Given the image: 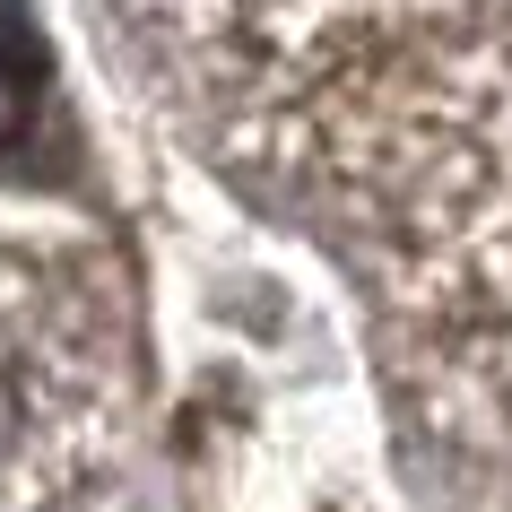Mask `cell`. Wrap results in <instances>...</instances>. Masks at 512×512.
<instances>
[{
  "label": "cell",
  "instance_id": "1",
  "mask_svg": "<svg viewBox=\"0 0 512 512\" xmlns=\"http://www.w3.org/2000/svg\"><path fill=\"white\" fill-rule=\"evenodd\" d=\"M252 148L443 348L512 339V44L426 27L261 105Z\"/></svg>",
  "mask_w": 512,
  "mask_h": 512
},
{
  "label": "cell",
  "instance_id": "3",
  "mask_svg": "<svg viewBox=\"0 0 512 512\" xmlns=\"http://www.w3.org/2000/svg\"><path fill=\"white\" fill-rule=\"evenodd\" d=\"M131 9L157 18L191 61H217L235 87H261L278 105L382 44L460 27L478 0H131Z\"/></svg>",
  "mask_w": 512,
  "mask_h": 512
},
{
  "label": "cell",
  "instance_id": "2",
  "mask_svg": "<svg viewBox=\"0 0 512 512\" xmlns=\"http://www.w3.org/2000/svg\"><path fill=\"white\" fill-rule=\"evenodd\" d=\"M131 339L96 287L0 243V512L70 504L131 426Z\"/></svg>",
  "mask_w": 512,
  "mask_h": 512
},
{
  "label": "cell",
  "instance_id": "4",
  "mask_svg": "<svg viewBox=\"0 0 512 512\" xmlns=\"http://www.w3.org/2000/svg\"><path fill=\"white\" fill-rule=\"evenodd\" d=\"M452 365L469 374V391H478L486 417H495V426H512V339H486V348H452Z\"/></svg>",
  "mask_w": 512,
  "mask_h": 512
}]
</instances>
